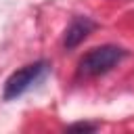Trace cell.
I'll use <instances>...</instances> for the list:
<instances>
[{
    "label": "cell",
    "mask_w": 134,
    "mask_h": 134,
    "mask_svg": "<svg viewBox=\"0 0 134 134\" xmlns=\"http://www.w3.org/2000/svg\"><path fill=\"white\" fill-rule=\"evenodd\" d=\"M128 50H124L121 46L115 44H103L96 46L92 50H88L80 63H77V75L80 77H96L103 75L107 71H111L115 65L121 63V59H126Z\"/></svg>",
    "instance_id": "1"
},
{
    "label": "cell",
    "mask_w": 134,
    "mask_h": 134,
    "mask_svg": "<svg viewBox=\"0 0 134 134\" xmlns=\"http://www.w3.org/2000/svg\"><path fill=\"white\" fill-rule=\"evenodd\" d=\"M50 65L46 61H36V63H29V65H23L21 69L13 71L8 75V80L4 82V92H2V98L4 100H13L21 94H25L29 88H34L46 73H48Z\"/></svg>",
    "instance_id": "2"
},
{
    "label": "cell",
    "mask_w": 134,
    "mask_h": 134,
    "mask_svg": "<svg viewBox=\"0 0 134 134\" xmlns=\"http://www.w3.org/2000/svg\"><path fill=\"white\" fill-rule=\"evenodd\" d=\"M94 27H96V23L90 17H73L71 23L65 29V34H63V46H65V50H73L75 46H80L94 31Z\"/></svg>",
    "instance_id": "3"
},
{
    "label": "cell",
    "mask_w": 134,
    "mask_h": 134,
    "mask_svg": "<svg viewBox=\"0 0 134 134\" xmlns=\"http://www.w3.org/2000/svg\"><path fill=\"white\" fill-rule=\"evenodd\" d=\"M69 130H80V132H94V130H96V124H84V121H80V124H71V126H69Z\"/></svg>",
    "instance_id": "4"
}]
</instances>
